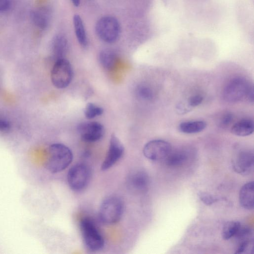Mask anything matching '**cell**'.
I'll use <instances>...</instances> for the list:
<instances>
[{
  "instance_id": "4",
  "label": "cell",
  "mask_w": 254,
  "mask_h": 254,
  "mask_svg": "<svg viewBox=\"0 0 254 254\" xmlns=\"http://www.w3.org/2000/svg\"><path fill=\"white\" fill-rule=\"evenodd\" d=\"M95 30L98 37L104 42L111 44L119 39L121 25L118 20L111 15L100 18L96 22Z\"/></svg>"
},
{
  "instance_id": "17",
  "label": "cell",
  "mask_w": 254,
  "mask_h": 254,
  "mask_svg": "<svg viewBox=\"0 0 254 254\" xmlns=\"http://www.w3.org/2000/svg\"><path fill=\"white\" fill-rule=\"evenodd\" d=\"M73 25L76 39L81 46L86 48L88 44V38L84 22L77 14L73 16Z\"/></svg>"
},
{
  "instance_id": "16",
  "label": "cell",
  "mask_w": 254,
  "mask_h": 254,
  "mask_svg": "<svg viewBox=\"0 0 254 254\" xmlns=\"http://www.w3.org/2000/svg\"><path fill=\"white\" fill-rule=\"evenodd\" d=\"M32 22L38 28L45 30L48 27L50 21V13L45 8L33 10L30 13Z\"/></svg>"
},
{
  "instance_id": "7",
  "label": "cell",
  "mask_w": 254,
  "mask_h": 254,
  "mask_svg": "<svg viewBox=\"0 0 254 254\" xmlns=\"http://www.w3.org/2000/svg\"><path fill=\"white\" fill-rule=\"evenodd\" d=\"M90 176V170L87 165L84 163L75 164L70 168L67 173L68 186L73 190H82L88 184Z\"/></svg>"
},
{
  "instance_id": "15",
  "label": "cell",
  "mask_w": 254,
  "mask_h": 254,
  "mask_svg": "<svg viewBox=\"0 0 254 254\" xmlns=\"http://www.w3.org/2000/svg\"><path fill=\"white\" fill-rule=\"evenodd\" d=\"M68 46L67 39L64 35L58 34L55 36L52 42V51L56 61L64 58Z\"/></svg>"
},
{
  "instance_id": "2",
  "label": "cell",
  "mask_w": 254,
  "mask_h": 254,
  "mask_svg": "<svg viewBox=\"0 0 254 254\" xmlns=\"http://www.w3.org/2000/svg\"><path fill=\"white\" fill-rule=\"evenodd\" d=\"M124 210L123 200L117 196L106 197L101 203L99 210L101 221L106 224L118 222L122 218Z\"/></svg>"
},
{
  "instance_id": "22",
  "label": "cell",
  "mask_w": 254,
  "mask_h": 254,
  "mask_svg": "<svg viewBox=\"0 0 254 254\" xmlns=\"http://www.w3.org/2000/svg\"><path fill=\"white\" fill-rule=\"evenodd\" d=\"M103 109L94 103H88L84 109V115L87 119H92L97 116L101 115Z\"/></svg>"
},
{
  "instance_id": "28",
  "label": "cell",
  "mask_w": 254,
  "mask_h": 254,
  "mask_svg": "<svg viewBox=\"0 0 254 254\" xmlns=\"http://www.w3.org/2000/svg\"><path fill=\"white\" fill-rule=\"evenodd\" d=\"M11 5V0H0V12L7 11Z\"/></svg>"
},
{
  "instance_id": "26",
  "label": "cell",
  "mask_w": 254,
  "mask_h": 254,
  "mask_svg": "<svg viewBox=\"0 0 254 254\" xmlns=\"http://www.w3.org/2000/svg\"><path fill=\"white\" fill-rule=\"evenodd\" d=\"M199 197L203 203L207 205L211 204L216 200V198L207 193H201L199 194Z\"/></svg>"
},
{
  "instance_id": "19",
  "label": "cell",
  "mask_w": 254,
  "mask_h": 254,
  "mask_svg": "<svg viewBox=\"0 0 254 254\" xmlns=\"http://www.w3.org/2000/svg\"><path fill=\"white\" fill-rule=\"evenodd\" d=\"M99 59L102 66L109 70L115 66L117 61V55L112 50L104 49L100 52Z\"/></svg>"
},
{
  "instance_id": "5",
  "label": "cell",
  "mask_w": 254,
  "mask_h": 254,
  "mask_svg": "<svg viewBox=\"0 0 254 254\" xmlns=\"http://www.w3.org/2000/svg\"><path fill=\"white\" fill-rule=\"evenodd\" d=\"M73 77V70L70 62L65 58L56 61L51 72V81L58 88L69 85Z\"/></svg>"
},
{
  "instance_id": "14",
  "label": "cell",
  "mask_w": 254,
  "mask_h": 254,
  "mask_svg": "<svg viewBox=\"0 0 254 254\" xmlns=\"http://www.w3.org/2000/svg\"><path fill=\"white\" fill-rule=\"evenodd\" d=\"M239 201L242 207L246 209L252 210L254 207V184L250 182L241 188L239 193Z\"/></svg>"
},
{
  "instance_id": "1",
  "label": "cell",
  "mask_w": 254,
  "mask_h": 254,
  "mask_svg": "<svg viewBox=\"0 0 254 254\" xmlns=\"http://www.w3.org/2000/svg\"><path fill=\"white\" fill-rule=\"evenodd\" d=\"M72 159V153L67 146L62 143H54L48 149L45 167L51 173H58L66 169Z\"/></svg>"
},
{
  "instance_id": "12",
  "label": "cell",
  "mask_w": 254,
  "mask_h": 254,
  "mask_svg": "<svg viewBox=\"0 0 254 254\" xmlns=\"http://www.w3.org/2000/svg\"><path fill=\"white\" fill-rule=\"evenodd\" d=\"M127 186L130 190L142 193L148 189L149 179L143 171H137L130 174L127 179Z\"/></svg>"
},
{
  "instance_id": "27",
  "label": "cell",
  "mask_w": 254,
  "mask_h": 254,
  "mask_svg": "<svg viewBox=\"0 0 254 254\" xmlns=\"http://www.w3.org/2000/svg\"><path fill=\"white\" fill-rule=\"evenodd\" d=\"M10 129V124L6 119L0 117V132H7Z\"/></svg>"
},
{
  "instance_id": "11",
  "label": "cell",
  "mask_w": 254,
  "mask_h": 254,
  "mask_svg": "<svg viewBox=\"0 0 254 254\" xmlns=\"http://www.w3.org/2000/svg\"><path fill=\"white\" fill-rule=\"evenodd\" d=\"M77 129L81 139L86 142L98 141L104 133L103 126L97 122L81 123L78 125Z\"/></svg>"
},
{
  "instance_id": "18",
  "label": "cell",
  "mask_w": 254,
  "mask_h": 254,
  "mask_svg": "<svg viewBox=\"0 0 254 254\" xmlns=\"http://www.w3.org/2000/svg\"><path fill=\"white\" fill-rule=\"evenodd\" d=\"M254 124L251 119H243L236 123L231 128V132L237 136H246L252 134Z\"/></svg>"
},
{
  "instance_id": "25",
  "label": "cell",
  "mask_w": 254,
  "mask_h": 254,
  "mask_svg": "<svg viewBox=\"0 0 254 254\" xmlns=\"http://www.w3.org/2000/svg\"><path fill=\"white\" fill-rule=\"evenodd\" d=\"M203 100V97L199 94L194 95L190 96L188 101V106L191 107H194L200 105Z\"/></svg>"
},
{
  "instance_id": "20",
  "label": "cell",
  "mask_w": 254,
  "mask_h": 254,
  "mask_svg": "<svg viewBox=\"0 0 254 254\" xmlns=\"http://www.w3.org/2000/svg\"><path fill=\"white\" fill-rule=\"evenodd\" d=\"M206 126V124L203 121H191L181 123L179 129L183 133L192 134L201 132Z\"/></svg>"
},
{
  "instance_id": "24",
  "label": "cell",
  "mask_w": 254,
  "mask_h": 254,
  "mask_svg": "<svg viewBox=\"0 0 254 254\" xmlns=\"http://www.w3.org/2000/svg\"><path fill=\"white\" fill-rule=\"evenodd\" d=\"M233 115L230 113H227L222 115L219 121V125L222 128L227 127L232 123Z\"/></svg>"
},
{
  "instance_id": "6",
  "label": "cell",
  "mask_w": 254,
  "mask_h": 254,
  "mask_svg": "<svg viewBox=\"0 0 254 254\" xmlns=\"http://www.w3.org/2000/svg\"><path fill=\"white\" fill-rule=\"evenodd\" d=\"M252 86L248 81L241 77L231 79L225 86L223 91L224 99L230 103H235L246 98Z\"/></svg>"
},
{
  "instance_id": "29",
  "label": "cell",
  "mask_w": 254,
  "mask_h": 254,
  "mask_svg": "<svg viewBox=\"0 0 254 254\" xmlns=\"http://www.w3.org/2000/svg\"><path fill=\"white\" fill-rule=\"evenodd\" d=\"M73 5L78 7L80 3V0H70Z\"/></svg>"
},
{
  "instance_id": "3",
  "label": "cell",
  "mask_w": 254,
  "mask_h": 254,
  "mask_svg": "<svg viewBox=\"0 0 254 254\" xmlns=\"http://www.w3.org/2000/svg\"><path fill=\"white\" fill-rule=\"evenodd\" d=\"M79 227L83 242L89 250L96 252L103 248L104 238L92 219L88 217L82 218Z\"/></svg>"
},
{
  "instance_id": "21",
  "label": "cell",
  "mask_w": 254,
  "mask_h": 254,
  "mask_svg": "<svg viewBox=\"0 0 254 254\" xmlns=\"http://www.w3.org/2000/svg\"><path fill=\"white\" fill-rule=\"evenodd\" d=\"M241 227V223L236 221L227 222L224 225L222 230V237L225 240L234 238L238 233Z\"/></svg>"
},
{
  "instance_id": "23",
  "label": "cell",
  "mask_w": 254,
  "mask_h": 254,
  "mask_svg": "<svg viewBox=\"0 0 254 254\" xmlns=\"http://www.w3.org/2000/svg\"><path fill=\"white\" fill-rule=\"evenodd\" d=\"M136 93L138 97L146 101L151 100L153 97V92L151 88L145 84L138 85L136 89Z\"/></svg>"
},
{
  "instance_id": "10",
  "label": "cell",
  "mask_w": 254,
  "mask_h": 254,
  "mask_svg": "<svg viewBox=\"0 0 254 254\" xmlns=\"http://www.w3.org/2000/svg\"><path fill=\"white\" fill-rule=\"evenodd\" d=\"M254 154L253 150H242L234 157L232 161L234 170L241 175H248L254 169Z\"/></svg>"
},
{
  "instance_id": "8",
  "label": "cell",
  "mask_w": 254,
  "mask_h": 254,
  "mask_svg": "<svg viewBox=\"0 0 254 254\" xmlns=\"http://www.w3.org/2000/svg\"><path fill=\"white\" fill-rule=\"evenodd\" d=\"M172 150L170 144L163 140L155 139L148 142L144 146L143 153L152 161L164 160Z\"/></svg>"
},
{
  "instance_id": "13",
  "label": "cell",
  "mask_w": 254,
  "mask_h": 254,
  "mask_svg": "<svg viewBox=\"0 0 254 254\" xmlns=\"http://www.w3.org/2000/svg\"><path fill=\"white\" fill-rule=\"evenodd\" d=\"M190 154V150L188 149L171 150L164 160L166 165L169 167H181L189 160Z\"/></svg>"
},
{
  "instance_id": "9",
  "label": "cell",
  "mask_w": 254,
  "mask_h": 254,
  "mask_svg": "<svg viewBox=\"0 0 254 254\" xmlns=\"http://www.w3.org/2000/svg\"><path fill=\"white\" fill-rule=\"evenodd\" d=\"M124 152V147L115 134H112L106 156L101 165L103 171L107 170L114 165L122 157Z\"/></svg>"
}]
</instances>
